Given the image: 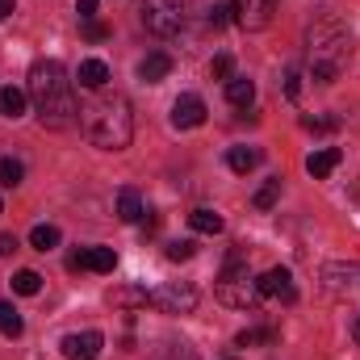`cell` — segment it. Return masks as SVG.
<instances>
[{"label": "cell", "instance_id": "cell-29", "mask_svg": "<svg viewBox=\"0 0 360 360\" xmlns=\"http://www.w3.org/2000/svg\"><path fill=\"white\" fill-rule=\"evenodd\" d=\"M193 239H176V243H168V260H193Z\"/></svg>", "mask_w": 360, "mask_h": 360}, {"label": "cell", "instance_id": "cell-27", "mask_svg": "<svg viewBox=\"0 0 360 360\" xmlns=\"http://www.w3.org/2000/svg\"><path fill=\"white\" fill-rule=\"evenodd\" d=\"M231 72H235V59H231V55H214V63H210V76L226 84V80H231Z\"/></svg>", "mask_w": 360, "mask_h": 360}, {"label": "cell", "instance_id": "cell-38", "mask_svg": "<svg viewBox=\"0 0 360 360\" xmlns=\"http://www.w3.org/2000/svg\"><path fill=\"white\" fill-rule=\"evenodd\" d=\"M0 214H4V201H0Z\"/></svg>", "mask_w": 360, "mask_h": 360}, {"label": "cell", "instance_id": "cell-15", "mask_svg": "<svg viewBox=\"0 0 360 360\" xmlns=\"http://www.w3.org/2000/svg\"><path fill=\"white\" fill-rule=\"evenodd\" d=\"M59 243H63V231H59L55 222H38V226L30 231V248H34V252H55Z\"/></svg>", "mask_w": 360, "mask_h": 360}, {"label": "cell", "instance_id": "cell-23", "mask_svg": "<svg viewBox=\"0 0 360 360\" xmlns=\"http://www.w3.org/2000/svg\"><path fill=\"white\" fill-rule=\"evenodd\" d=\"M352 276H356V264H327V269H323V281H331V285H327L331 293H340L344 281H352Z\"/></svg>", "mask_w": 360, "mask_h": 360}, {"label": "cell", "instance_id": "cell-3", "mask_svg": "<svg viewBox=\"0 0 360 360\" xmlns=\"http://www.w3.org/2000/svg\"><path fill=\"white\" fill-rule=\"evenodd\" d=\"M306 59H310V76L319 84H335L348 72V63H352V34L335 17L319 21L306 34Z\"/></svg>", "mask_w": 360, "mask_h": 360}, {"label": "cell", "instance_id": "cell-20", "mask_svg": "<svg viewBox=\"0 0 360 360\" xmlns=\"http://www.w3.org/2000/svg\"><path fill=\"white\" fill-rule=\"evenodd\" d=\"M188 226H193L197 235H218V231H222V218H218L214 210H205V205H197V210L188 214Z\"/></svg>", "mask_w": 360, "mask_h": 360}, {"label": "cell", "instance_id": "cell-26", "mask_svg": "<svg viewBox=\"0 0 360 360\" xmlns=\"http://www.w3.org/2000/svg\"><path fill=\"white\" fill-rule=\"evenodd\" d=\"M276 197H281V176L264 180V188L256 193V210H272V205H276Z\"/></svg>", "mask_w": 360, "mask_h": 360}, {"label": "cell", "instance_id": "cell-14", "mask_svg": "<svg viewBox=\"0 0 360 360\" xmlns=\"http://www.w3.org/2000/svg\"><path fill=\"white\" fill-rule=\"evenodd\" d=\"M76 80H80V89L101 92L105 84H109V63H105V59H84L80 72H76Z\"/></svg>", "mask_w": 360, "mask_h": 360}, {"label": "cell", "instance_id": "cell-32", "mask_svg": "<svg viewBox=\"0 0 360 360\" xmlns=\"http://www.w3.org/2000/svg\"><path fill=\"white\" fill-rule=\"evenodd\" d=\"M226 21H231V4H214V8H210V25H214V30H222Z\"/></svg>", "mask_w": 360, "mask_h": 360}, {"label": "cell", "instance_id": "cell-9", "mask_svg": "<svg viewBox=\"0 0 360 360\" xmlns=\"http://www.w3.org/2000/svg\"><path fill=\"white\" fill-rule=\"evenodd\" d=\"M256 285H260V293H264V297H276V302H285V306H293V302H297L293 272H289V269H269L264 276H256Z\"/></svg>", "mask_w": 360, "mask_h": 360}, {"label": "cell", "instance_id": "cell-24", "mask_svg": "<svg viewBox=\"0 0 360 360\" xmlns=\"http://www.w3.org/2000/svg\"><path fill=\"white\" fill-rule=\"evenodd\" d=\"M38 289H42V276H38L34 269H21L17 276H13V293H21V297H34Z\"/></svg>", "mask_w": 360, "mask_h": 360}, {"label": "cell", "instance_id": "cell-35", "mask_svg": "<svg viewBox=\"0 0 360 360\" xmlns=\"http://www.w3.org/2000/svg\"><path fill=\"white\" fill-rule=\"evenodd\" d=\"M17 252V235H0V256H13Z\"/></svg>", "mask_w": 360, "mask_h": 360}, {"label": "cell", "instance_id": "cell-36", "mask_svg": "<svg viewBox=\"0 0 360 360\" xmlns=\"http://www.w3.org/2000/svg\"><path fill=\"white\" fill-rule=\"evenodd\" d=\"M8 13H13V0H0V21H4Z\"/></svg>", "mask_w": 360, "mask_h": 360}, {"label": "cell", "instance_id": "cell-31", "mask_svg": "<svg viewBox=\"0 0 360 360\" xmlns=\"http://www.w3.org/2000/svg\"><path fill=\"white\" fill-rule=\"evenodd\" d=\"M84 38H89V42H105V38H109V25H101V21H84Z\"/></svg>", "mask_w": 360, "mask_h": 360}, {"label": "cell", "instance_id": "cell-28", "mask_svg": "<svg viewBox=\"0 0 360 360\" xmlns=\"http://www.w3.org/2000/svg\"><path fill=\"white\" fill-rule=\"evenodd\" d=\"M113 302L117 306H147V289H117Z\"/></svg>", "mask_w": 360, "mask_h": 360}, {"label": "cell", "instance_id": "cell-4", "mask_svg": "<svg viewBox=\"0 0 360 360\" xmlns=\"http://www.w3.org/2000/svg\"><path fill=\"white\" fill-rule=\"evenodd\" d=\"M218 297H222L226 306H235V310H256V306L264 302V293H260L256 276L248 272V260H243L239 252L222 264V276H218Z\"/></svg>", "mask_w": 360, "mask_h": 360}, {"label": "cell", "instance_id": "cell-19", "mask_svg": "<svg viewBox=\"0 0 360 360\" xmlns=\"http://www.w3.org/2000/svg\"><path fill=\"white\" fill-rule=\"evenodd\" d=\"M143 214H147V210H143V197H139L134 188H122V193H117V218H122V222H139Z\"/></svg>", "mask_w": 360, "mask_h": 360}, {"label": "cell", "instance_id": "cell-37", "mask_svg": "<svg viewBox=\"0 0 360 360\" xmlns=\"http://www.w3.org/2000/svg\"><path fill=\"white\" fill-rule=\"evenodd\" d=\"M356 340H360V319H356Z\"/></svg>", "mask_w": 360, "mask_h": 360}, {"label": "cell", "instance_id": "cell-18", "mask_svg": "<svg viewBox=\"0 0 360 360\" xmlns=\"http://www.w3.org/2000/svg\"><path fill=\"white\" fill-rule=\"evenodd\" d=\"M226 164H231V172L248 176V172L260 164V151H256V147H231V151H226Z\"/></svg>", "mask_w": 360, "mask_h": 360}, {"label": "cell", "instance_id": "cell-22", "mask_svg": "<svg viewBox=\"0 0 360 360\" xmlns=\"http://www.w3.org/2000/svg\"><path fill=\"white\" fill-rule=\"evenodd\" d=\"M25 331V323H21V314L8 306V302H0V335H8V340H17Z\"/></svg>", "mask_w": 360, "mask_h": 360}, {"label": "cell", "instance_id": "cell-10", "mask_svg": "<svg viewBox=\"0 0 360 360\" xmlns=\"http://www.w3.org/2000/svg\"><path fill=\"white\" fill-rule=\"evenodd\" d=\"M201 122H205V101H201L197 92L176 96V105H172V126H176V130H197Z\"/></svg>", "mask_w": 360, "mask_h": 360}, {"label": "cell", "instance_id": "cell-6", "mask_svg": "<svg viewBox=\"0 0 360 360\" xmlns=\"http://www.w3.org/2000/svg\"><path fill=\"white\" fill-rule=\"evenodd\" d=\"M143 25L155 38H172L184 25V0H143Z\"/></svg>", "mask_w": 360, "mask_h": 360}, {"label": "cell", "instance_id": "cell-34", "mask_svg": "<svg viewBox=\"0 0 360 360\" xmlns=\"http://www.w3.org/2000/svg\"><path fill=\"white\" fill-rule=\"evenodd\" d=\"M76 8H80V21H92L96 17V0H76Z\"/></svg>", "mask_w": 360, "mask_h": 360}, {"label": "cell", "instance_id": "cell-13", "mask_svg": "<svg viewBox=\"0 0 360 360\" xmlns=\"http://www.w3.org/2000/svg\"><path fill=\"white\" fill-rule=\"evenodd\" d=\"M168 72H172V55H164V51H151L139 63V80L143 84H160V80H168Z\"/></svg>", "mask_w": 360, "mask_h": 360}, {"label": "cell", "instance_id": "cell-2", "mask_svg": "<svg viewBox=\"0 0 360 360\" xmlns=\"http://www.w3.org/2000/svg\"><path fill=\"white\" fill-rule=\"evenodd\" d=\"M80 130L92 147L101 151H126L134 139V113L130 101L122 92H101L96 101H89L80 109Z\"/></svg>", "mask_w": 360, "mask_h": 360}, {"label": "cell", "instance_id": "cell-8", "mask_svg": "<svg viewBox=\"0 0 360 360\" xmlns=\"http://www.w3.org/2000/svg\"><path fill=\"white\" fill-rule=\"evenodd\" d=\"M101 348H105V335L101 331H72V335L59 340V352L68 360H96Z\"/></svg>", "mask_w": 360, "mask_h": 360}, {"label": "cell", "instance_id": "cell-7", "mask_svg": "<svg viewBox=\"0 0 360 360\" xmlns=\"http://www.w3.org/2000/svg\"><path fill=\"white\" fill-rule=\"evenodd\" d=\"M231 13H235V21L243 30H269L276 0H231Z\"/></svg>", "mask_w": 360, "mask_h": 360}, {"label": "cell", "instance_id": "cell-17", "mask_svg": "<svg viewBox=\"0 0 360 360\" xmlns=\"http://www.w3.org/2000/svg\"><path fill=\"white\" fill-rule=\"evenodd\" d=\"M25 101H30V92L13 89V84L0 89V117H13V122H17V117L25 113Z\"/></svg>", "mask_w": 360, "mask_h": 360}, {"label": "cell", "instance_id": "cell-30", "mask_svg": "<svg viewBox=\"0 0 360 360\" xmlns=\"http://www.w3.org/2000/svg\"><path fill=\"white\" fill-rule=\"evenodd\" d=\"M285 96H289V101H297V96H302V72H297V68H289V72H285Z\"/></svg>", "mask_w": 360, "mask_h": 360}, {"label": "cell", "instance_id": "cell-12", "mask_svg": "<svg viewBox=\"0 0 360 360\" xmlns=\"http://www.w3.org/2000/svg\"><path fill=\"white\" fill-rule=\"evenodd\" d=\"M340 160H344V151L340 147H323V151H310L306 155V172L314 180H327L335 168H340Z\"/></svg>", "mask_w": 360, "mask_h": 360}, {"label": "cell", "instance_id": "cell-21", "mask_svg": "<svg viewBox=\"0 0 360 360\" xmlns=\"http://www.w3.org/2000/svg\"><path fill=\"white\" fill-rule=\"evenodd\" d=\"M239 348H260V344H276V327H248V331H239V340H235Z\"/></svg>", "mask_w": 360, "mask_h": 360}, {"label": "cell", "instance_id": "cell-11", "mask_svg": "<svg viewBox=\"0 0 360 360\" xmlns=\"http://www.w3.org/2000/svg\"><path fill=\"white\" fill-rule=\"evenodd\" d=\"M72 269H84V272H113L117 269V252L113 248H84L72 256Z\"/></svg>", "mask_w": 360, "mask_h": 360}, {"label": "cell", "instance_id": "cell-5", "mask_svg": "<svg viewBox=\"0 0 360 360\" xmlns=\"http://www.w3.org/2000/svg\"><path fill=\"white\" fill-rule=\"evenodd\" d=\"M147 306L160 310V314H193L197 310V289L184 285V281L155 285V289H147Z\"/></svg>", "mask_w": 360, "mask_h": 360}, {"label": "cell", "instance_id": "cell-25", "mask_svg": "<svg viewBox=\"0 0 360 360\" xmlns=\"http://www.w3.org/2000/svg\"><path fill=\"white\" fill-rule=\"evenodd\" d=\"M21 176H25L21 160H8V155H4V160H0V184H4V188H17V184H21Z\"/></svg>", "mask_w": 360, "mask_h": 360}, {"label": "cell", "instance_id": "cell-33", "mask_svg": "<svg viewBox=\"0 0 360 360\" xmlns=\"http://www.w3.org/2000/svg\"><path fill=\"white\" fill-rule=\"evenodd\" d=\"M302 126H306V130H319V134H323V130H335L340 122H335V117H302Z\"/></svg>", "mask_w": 360, "mask_h": 360}, {"label": "cell", "instance_id": "cell-1", "mask_svg": "<svg viewBox=\"0 0 360 360\" xmlns=\"http://www.w3.org/2000/svg\"><path fill=\"white\" fill-rule=\"evenodd\" d=\"M25 92H30V101H34L38 122L51 126V130H68V126L76 122V113H80L76 92H72V80H68V72H63L59 59H38V63L30 68V89Z\"/></svg>", "mask_w": 360, "mask_h": 360}, {"label": "cell", "instance_id": "cell-16", "mask_svg": "<svg viewBox=\"0 0 360 360\" xmlns=\"http://www.w3.org/2000/svg\"><path fill=\"white\" fill-rule=\"evenodd\" d=\"M226 101H231L235 109H248V105L256 101V84L243 80V76H231V80H226Z\"/></svg>", "mask_w": 360, "mask_h": 360}]
</instances>
